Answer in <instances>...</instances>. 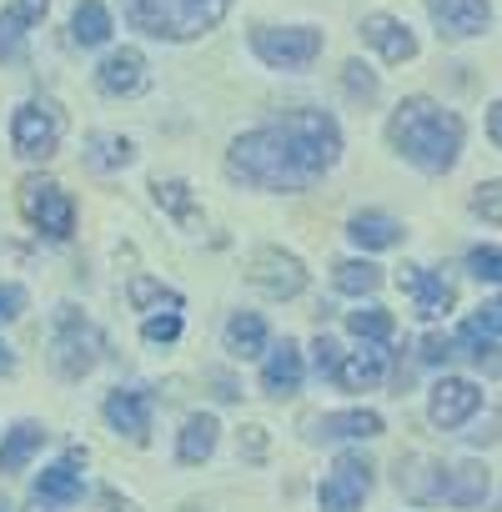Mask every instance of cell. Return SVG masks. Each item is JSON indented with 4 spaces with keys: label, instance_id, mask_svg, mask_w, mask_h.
Masks as SVG:
<instances>
[{
    "label": "cell",
    "instance_id": "f6af8a7d",
    "mask_svg": "<svg viewBox=\"0 0 502 512\" xmlns=\"http://www.w3.org/2000/svg\"><path fill=\"white\" fill-rule=\"evenodd\" d=\"M31 512H51V507H46V502H36V507H31Z\"/></svg>",
    "mask_w": 502,
    "mask_h": 512
},
{
    "label": "cell",
    "instance_id": "d6986e66",
    "mask_svg": "<svg viewBox=\"0 0 502 512\" xmlns=\"http://www.w3.org/2000/svg\"><path fill=\"white\" fill-rule=\"evenodd\" d=\"M387 377V352L382 347H362V352H347L342 367H337V387L347 392H367Z\"/></svg>",
    "mask_w": 502,
    "mask_h": 512
},
{
    "label": "cell",
    "instance_id": "f35d334b",
    "mask_svg": "<svg viewBox=\"0 0 502 512\" xmlns=\"http://www.w3.org/2000/svg\"><path fill=\"white\" fill-rule=\"evenodd\" d=\"M467 322H472L477 332L497 337V332H502V297H497V302H482V307H477V317H467Z\"/></svg>",
    "mask_w": 502,
    "mask_h": 512
},
{
    "label": "cell",
    "instance_id": "8d00e7d4",
    "mask_svg": "<svg viewBox=\"0 0 502 512\" xmlns=\"http://www.w3.org/2000/svg\"><path fill=\"white\" fill-rule=\"evenodd\" d=\"M141 337H146L151 347H161V342H176V337H181V317H176V312H166V317H146Z\"/></svg>",
    "mask_w": 502,
    "mask_h": 512
},
{
    "label": "cell",
    "instance_id": "7bdbcfd3",
    "mask_svg": "<svg viewBox=\"0 0 502 512\" xmlns=\"http://www.w3.org/2000/svg\"><path fill=\"white\" fill-rule=\"evenodd\" d=\"M487 136H492V146H502V101L487 106Z\"/></svg>",
    "mask_w": 502,
    "mask_h": 512
},
{
    "label": "cell",
    "instance_id": "7a4b0ae2",
    "mask_svg": "<svg viewBox=\"0 0 502 512\" xmlns=\"http://www.w3.org/2000/svg\"><path fill=\"white\" fill-rule=\"evenodd\" d=\"M392 146L417 166V171H452L457 166V151H462V121L452 111H442L437 101L427 96H407L397 111H392V126H387Z\"/></svg>",
    "mask_w": 502,
    "mask_h": 512
},
{
    "label": "cell",
    "instance_id": "ac0fdd59",
    "mask_svg": "<svg viewBox=\"0 0 502 512\" xmlns=\"http://www.w3.org/2000/svg\"><path fill=\"white\" fill-rule=\"evenodd\" d=\"M262 387H267L272 397H292V392L302 387V352H297V342H287V337H282V347H272V352H267Z\"/></svg>",
    "mask_w": 502,
    "mask_h": 512
},
{
    "label": "cell",
    "instance_id": "52a82bcc",
    "mask_svg": "<svg viewBox=\"0 0 502 512\" xmlns=\"http://www.w3.org/2000/svg\"><path fill=\"white\" fill-rule=\"evenodd\" d=\"M367 492H372V462L362 452H342L332 462V477L317 487V507L322 512H357Z\"/></svg>",
    "mask_w": 502,
    "mask_h": 512
},
{
    "label": "cell",
    "instance_id": "6da1fadb",
    "mask_svg": "<svg viewBox=\"0 0 502 512\" xmlns=\"http://www.w3.org/2000/svg\"><path fill=\"white\" fill-rule=\"evenodd\" d=\"M342 131L327 111H292L272 126H257L231 141L226 171L262 191H302L337 166Z\"/></svg>",
    "mask_w": 502,
    "mask_h": 512
},
{
    "label": "cell",
    "instance_id": "2e32d148",
    "mask_svg": "<svg viewBox=\"0 0 502 512\" xmlns=\"http://www.w3.org/2000/svg\"><path fill=\"white\" fill-rule=\"evenodd\" d=\"M362 36L382 51V61H392V66H402V61H412L417 56V36L397 21V16H367L362 21Z\"/></svg>",
    "mask_w": 502,
    "mask_h": 512
},
{
    "label": "cell",
    "instance_id": "f546056e",
    "mask_svg": "<svg viewBox=\"0 0 502 512\" xmlns=\"http://www.w3.org/2000/svg\"><path fill=\"white\" fill-rule=\"evenodd\" d=\"M337 292H347V297H367V292H377L382 287V272L372 267V262H337Z\"/></svg>",
    "mask_w": 502,
    "mask_h": 512
},
{
    "label": "cell",
    "instance_id": "7c38bea8",
    "mask_svg": "<svg viewBox=\"0 0 502 512\" xmlns=\"http://www.w3.org/2000/svg\"><path fill=\"white\" fill-rule=\"evenodd\" d=\"M146 56L136 51V46H121V51H111L106 61H101V71H96V86L106 91V96H136V91H146Z\"/></svg>",
    "mask_w": 502,
    "mask_h": 512
},
{
    "label": "cell",
    "instance_id": "60d3db41",
    "mask_svg": "<svg viewBox=\"0 0 502 512\" xmlns=\"http://www.w3.org/2000/svg\"><path fill=\"white\" fill-rule=\"evenodd\" d=\"M447 357H452V342H447V337H437V332H427V337H422V362L447 367Z\"/></svg>",
    "mask_w": 502,
    "mask_h": 512
},
{
    "label": "cell",
    "instance_id": "1f68e13d",
    "mask_svg": "<svg viewBox=\"0 0 502 512\" xmlns=\"http://www.w3.org/2000/svg\"><path fill=\"white\" fill-rule=\"evenodd\" d=\"M156 206H166L171 216H181L186 226H196L201 221V211L191 206V196H186V181H156Z\"/></svg>",
    "mask_w": 502,
    "mask_h": 512
},
{
    "label": "cell",
    "instance_id": "d4e9b609",
    "mask_svg": "<svg viewBox=\"0 0 502 512\" xmlns=\"http://www.w3.org/2000/svg\"><path fill=\"white\" fill-rule=\"evenodd\" d=\"M71 41L76 46H106L111 41V11L101 0H81L76 16H71Z\"/></svg>",
    "mask_w": 502,
    "mask_h": 512
},
{
    "label": "cell",
    "instance_id": "9a60e30c",
    "mask_svg": "<svg viewBox=\"0 0 502 512\" xmlns=\"http://www.w3.org/2000/svg\"><path fill=\"white\" fill-rule=\"evenodd\" d=\"M397 287L412 292V302H417V312H422L427 322H437V317L452 312V287H447L442 277L422 272V267H402V272H397Z\"/></svg>",
    "mask_w": 502,
    "mask_h": 512
},
{
    "label": "cell",
    "instance_id": "bcb514c9",
    "mask_svg": "<svg viewBox=\"0 0 502 512\" xmlns=\"http://www.w3.org/2000/svg\"><path fill=\"white\" fill-rule=\"evenodd\" d=\"M0 512H11V502H6V497H0Z\"/></svg>",
    "mask_w": 502,
    "mask_h": 512
},
{
    "label": "cell",
    "instance_id": "277c9868",
    "mask_svg": "<svg viewBox=\"0 0 502 512\" xmlns=\"http://www.w3.org/2000/svg\"><path fill=\"white\" fill-rule=\"evenodd\" d=\"M101 352H106V337L76 312V307H61L56 312V342H51V367L66 377V382H76V377H86L96 362H101Z\"/></svg>",
    "mask_w": 502,
    "mask_h": 512
},
{
    "label": "cell",
    "instance_id": "4316f807",
    "mask_svg": "<svg viewBox=\"0 0 502 512\" xmlns=\"http://www.w3.org/2000/svg\"><path fill=\"white\" fill-rule=\"evenodd\" d=\"M347 236H352L357 246H367V251H382V246H397L402 226H397L392 216H382V211H362V216H352Z\"/></svg>",
    "mask_w": 502,
    "mask_h": 512
},
{
    "label": "cell",
    "instance_id": "e575fe53",
    "mask_svg": "<svg viewBox=\"0 0 502 512\" xmlns=\"http://www.w3.org/2000/svg\"><path fill=\"white\" fill-rule=\"evenodd\" d=\"M342 86H347L357 101H377V76H372L362 61H347V66H342Z\"/></svg>",
    "mask_w": 502,
    "mask_h": 512
},
{
    "label": "cell",
    "instance_id": "ba28073f",
    "mask_svg": "<svg viewBox=\"0 0 502 512\" xmlns=\"http://www.w3.org/2000/svg\"><path fill=\"white\" fill-rule=\"evenodd\" d=\"M11 141H16L21 156L46 161V156H56V146H61V116H56L46 101H26V106L16 111V121H11Z\"/></svg>",
    "mask_w": 502,
    "mask_h": 512
},
{
    "label": "cell",
    "instance_id": "8992f818",
    "mask_svg": "<svg viewBox=\"0 0 502 512\" xmlns=\"http://www.w3.org/2000/svg\"><path fill=\"white\" fill-rule=\"evenodd\" d=\"M251 46L267 66H282V71H297V66H312L322 56V31L312 26H292V31H277V26H257L251 31Z\"/></svg>",
    "mask_w": 502,
    "mask_h": 512
},
{
    "label": "cell",
    "instance_id": "ab89813d",
    "mask_svg": "<svg viewBox=\"0 0 502 512\" xmlns=\"http://www.w3.org/2000/svg\"><path fill=\"white\" fill-rule=\"evenodd\" d=\"M21 312H26V287L6 282V287H0V322H11V317H21Z\"/></svg>",
    "mask_w": 502,
    "mask_h": 512
},
{
    "label": "cell",
    "instance_id": "603a6c76",
    "mask_svg": "<svg viewBox=\"0 0 502 512\" xmlns=\"http://www.w3.org/2000/svg\"><path fill=\"white\" fill-rule=\"evenodd\" d=\"M226 347H231V357H262L267 352V322L257 317V312H236L231 322H226Z\"/></svg>",
    "mask_w": 502,
    "mask_h": 512
},
{
    "label": "cell",
    "instance_id": "b9f144b4",
    "mask_svg": "<svg viewBox=\"0 0 502 512\" xmlns=\"http://www.w3.org/2000/svg\"><path fill=\"white\" fill-rule=\"evenodd\" d=\"M241 442H246V457H251V462L267 457V432H262V427H241Z\"/></svg>",
    "mask_w": 502,
    "mask_h": 512
},
{
    "label": "cell",
    "instance_id": "5bb4252c",
    "mask_svg": "<svg viewBox=\"0 0 502 512\" xmlns=\"http://www.w3.org/2000/svg\"><path fill=\"white\" fill-rule=\"evenodd\" d=\"M106 422L116 427V432H126L131 442H146L151 437V397L141 392V387H116L111 397H106Z\"/></svg>",
    "mask_w": 502,
    "mask_h": 512
},
{
    "label": "cell",
    "instance_id": "3957f363",
    "mask_svg": "<svg viewBox=\"0 0 502 512\" xmlns=\"http://www.w3.org/2000/svg\"><path fill=\"white\" fill-rule=\"evenodd\" d=\"M226 11H231V0H126L131 26L156 41H196Z\"/></svg>",
    "mask_w": 502,
    "mask_h": 512
},
{
    "label": "cell",
    "instance_id": "484cf974",
    "mask_svg": "<svg viewBox=\"0 0 502 512\" xmlns=\"http://www.w3.org/2000/svg\"><path fill=\"white\" fill-rule=\"evenodd\" d=\"M41 442H46V427H36V422H21L6 442H0V472H21L36 452H41Z\"/></svg>",
    "mask_w": 502,
    "mask_h": 512
},
{
    "label": "cell",
    "instance_id": "ffe728a7",
    "mask_svg": "<svg viewBox=\"0 0 502 512\" xmlns=\"http://www.w3.org/2000/svg\"><path fill=\"white\" fill-rule=\"evenodd\" d=\"M487 487H492V477H487L482 462H457V467H447L442 502H452V507H477V502L487 497Z\"/></svg>",
    "mask_w": 502,
    "mask_h": 512
},
{
    "label": "cell",
    "instance_id": "7402d4cb",
    "mask_svg": "<svg viewBox=\"0 0 502 512\" xmlns=\"http://www.w3.org/2000/svg\"><path fill=\"white\" fill-rule=\"evenodd\" d=\"M397 487L412 497V502H437L442 497V487H447V472L437 467V462H407V467H397Z\"/></svg>",
    "mask_w": 502,
    "mask_h": 512
},
{
    "label": "cell",
    "instance_id": "f1b7e54d",
    "mask_svg": "<svg viewBox=\"0 0 502 512\" xmlns=\"http://www.w3.org/2000/svg\"><path fill=\"white\" fill-rule=\"evenodd\" d=\"M347 332L362 337V342H372V347H387L397 337V322H392V312L367 307V312H347Z\"/></svg>",
    "mask_w": 502,
    "mask_h": 512
},
{
    "label": "cell",
    "instance_id": "4dcf8cb0",
    "mask_svg": "<svg viewBox=\"0 0 502 512\" xmlns=\"http://www.w3.org/2000/svg\"><path fill=\"white\" fill-rule=\"evenodd\" d=\"M462 347H467V357H472L487 377H502V347H497L487 332H477L472 322H462Z\"/></svg>",
    "mask_w": 502,
    "mask_h": 512
},
{
    "label": "cell",
    "instance_id": "ee69618b",
    "mask_svg": "<svg viewBox=\"0 0 502 512\" xmlns=\"http://www.w3.org/2000/svg\"><path fill=\"white\" fill-rule=\"evenodd\" d=\"M11 367H16V357H11V347H6V342H0V377H6Z\"/></svg>",
    "mask_w": 502,
    "mask_h": 512
},
{
    "label": "cell",
    "instance_id": "836d02e7",
    "mask_svg": "<svg viewBox=\"0 0 502 512\" xmlns=\"http://www.w3.org/2000/svg\"><path fill=\"white\" fill-rule=\"evenodd\" d=\"M467 267H472V277H482V282H502V251H497V246H472V251H467Z\"/></svg>",
    "mask_w": 502,
    "mask_h": 512
},
{
    "label": "cell",
    "instance_id": "d590c367",
    "mask_svg": "<svg viewBox=\"0 0 502 512\" xmlns=\"http://www.w3.org/2000/svg\"><path fill=\"white\" fill-rule=\"evenodd\" d=\"M472 211L492 226H502V181H482L477 196H472Z\"/></svg>",
    "mask_w": 502,
    "mask_h": 512
},
{
    "label": "cell",
    "instance_id": "4fadbf2b",
    "mask_svg": "<svg viewBox=\"0 0 502 512\" xmlns=\"http://www.w3.org/2000/svg\"><path fill=\"white\" fill-rule=\"evenodd\" d=\"M46 6L51 0H11V6L0 11V61H21L26 56V36L46 16Z\"/></svg>",
    "mask_w": 502,
    "mask_h": 512
},
{
    "label": "cell",
    "instance_id": "44dd1931",
    "mask_svg": "<svg viewBox=\"0 0 502 512\" xmlns=\"http://www.w3.org/2000/svg\"><path fill=\"white\" fill-rule=\"evenodd\" d=\"M216 417L211 412H196V417H186V427H181V437H176V457L186 462V467H196V462H206L211 457V447H216Z\"/></svg>",
    "mask_w": 502,
    "mask_h": 512
},
{
    "label": "cell",
    "instance_id": "e0dca14e",
    "mask_svg": "<svg viewBox=\"0 0 502 512\" xmlns=\"http://www.w3.org/2000/svg\"><path fill=\"white\" fill-rule=\"evenodd\" d=\"M307 437H312V442H337V437H382V417H377V412H362V407H352V412H327V417L307 422Z\"/></svg>",
    "mask_w": 502,
    "mask_h": 512
},
{
    "label": "cell",
    "instance_id": "30bf717a",
    "mask_svg": "<svg viewBox=\"0 0 502 512\" xmlns=\"http://www.w3.org/2000/svg\"><path fill=\"white\" fill-rule=\"evenodd\" d=\"M482 407V387L477 382H467V377H442L437 387H432V402H427V417L437 422V427H462L472 412Z\"/></svg>",
    "mask_w": 502,
    "mask_h": 512
},
{
    "label": "cell",
    "instance_id": "d6a6232c",
    "mask_svg": "<svg viewBox=\"0 0 502 512\" xmlns=\"http://www.w3.org/2000/svg\"><path fill=\"white\" fill-rule=\"evenodd\" d=\"M151 302H166L171 312L181 307V297H176V292H166L161 282H151V277H131V307H151Z\"/></svg>",
    "mask_w": 502,
    "mask_h": 512
},
{
    "label": "cell",
    "instance_id": "9c48e42d",
    "mask_svg": "<svg viewBox=\"0 0 502 512\" xmlns=\"http://www.w3.org/2000/svg\"><path fill=\"white\" fill-rule=\"evenodd\" d=\"M246 282L257 287V292H267V297H297V292L307 287V272H302V262H297L292 251H282V246H262L257 256H251Z\"/></svg>",
    "mask_w": 502,
    "mask_h": 512
},
{
    "label": "cell",
    "instance_id": "cb8c5ba5",
    "mask_svg": "<svg viewBox=\"0 0 502 512\" xmlns=\"http://www.w3.org/2000/svg\"><path fill=\"white\" fill-rule=\"evenodd\" d=\"M36 502H46V507L81 502V472H76L71 462H56V467H46V472H41V482H36Z\"/></svg>",
    "mask_w": 502,
    "mask_h": 512
},
{
    "label": "cell",
    "instance_id": "74e56055",
    "mask_svg": "<svg viewBox=\"0 0 502 512\" xmlns=\"http://www.w3.org/2000/svg\"><path fill=\"white\" fill-rule=\"evenodd\" d=\"M312 367H317V377H337V367H342V347H337L332 337H317V342H312Z\"/></svg>",
    "mask_w": 502,
    "mask_h": 512
},
{
    "label": "cell",
    "instance_id": "5b68a950",
    "mask_svg": "<svg viewBox=\"0 0 502 512\" xmlns=\"http://www.w3.org/2000/svg\"><path fill=\"white\" fill-rule=\"evenodd\" d=\"M21 211H26V221L31 226H41L46 236H71V226H76V206H71V196L56 186V181H46V176H26L21 181Z\"/></svg>",
    "mask_w": 502,
    "mask_h": 512
},
{
    "label": "cell",
    "instance_id": "8fae6325",
    "mask_svg": "<svg viewBox=\"0 0 502 512\" xmlns=\"http://www.w3.org/2000/svg\"><path fill=\"white\" fill-rule=\"evenodd\" d=\"M427 11H432L437 31L452 36V41L482 36L487 21H492V6H487V0H427Z\"/></svg>",
    "mask_w": 502,
    "mask_h": 512
},
{
    "label": "cell",
    "instance_id": "83f0119b",
    "mask_svg": "<svg viewBox=\"0 0 502 512\" xmlns=\"http://www.w3.org/2000/svg\"><path fill=\"white\" fill-rule=\"evenodd\" d=\"M131 141L126 136H111V131H96L91 141H86V166H96V171H121V166H131Z\"/></svg>",
    "mask_w": 502,
    "mask_h": 512
}]
</instances>
